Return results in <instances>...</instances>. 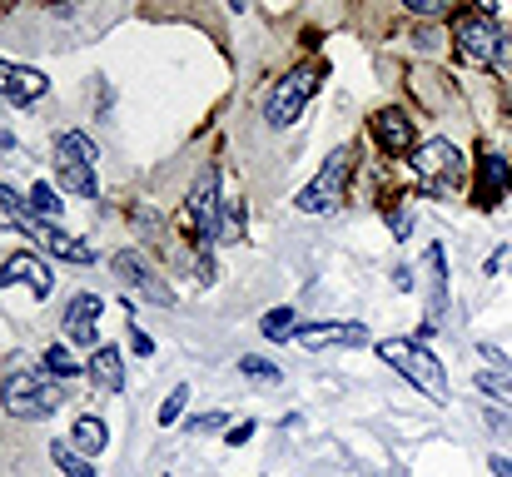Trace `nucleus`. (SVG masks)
Here are the masks:
<instances>
[{
	"label": "nucleus",
	"mask_w": 512,
	"mask_h": 477,
	"mask_svg": "<svg viewBox=\"0 0 512 477\" xmlns=\"http://www.w3.org/2000/svg\"><path fill=\"white\" fill-rule=\"evenodd\" d=\"M378 358H383L393 373H403L428 403H448V398H453L448 368H443V358H438L433 348H423V343H413V338H383V343H378Z\"/></svg>",
	"instance_id": "obj_1"
},
{
	"label": "nucleus",
	"mask_w": 512,
	"mask_h": 477,
	"mask_svg": "<svg viewBox=\"0 0 512 477\" xmlns=\"http://www.w3.org/2000/svg\"><path fill=\"white\" fill-rule=\"evenodd\" d=\"M60 403H65V393H60L50 378L25 373V368H15V373L5 378V388H0V408H5L10 418H20V423L55 418V413H60Z\"/></svg>",
	"instance_id": "obj_2"
},
{
	"label": "nucleus",
	"mask_w": 512,
	"mask_h": 477,
	"mask_svg": "<svg viewBox=\"0 0 512 477\" xmlns=\"http://www.w3.org/2000/svg\"><path fill=\"white\" fill-rule=\"evenodd\" d=\"M463 174H468V164L458 155V145H448V140H428L413 150V184L433 199H448L463 184Z\"/></svg>",
	"instance_id": "obj_3"
},
{
	"label": "nucleus",
	"mask_w": 512,
	"mask_h": 477,
	"mask_svg": "<svg viewBox=\"0 0 512 477\" xmlns=\"http://www.w3.org/2000/svg\"><path fill=\"white\" fill-rule=\"evenodd\" d=\"M219 209H224V199H219V164H209V169L194 179L189 204H184V229H189V239H194L199 249L219 244Z\"/></svg>",
	"instance_id": "obj_4"
},
{
	"label": "nucleus",
	"mask_w": 512,
	"mask_h": 477,
	"mask_svg": "<svg viewBox=\"0 0 512 477\" xmlns=\"http://www.w3.org/2000/svg\"><path fill=\"white\" fill-rule=\"evenodd\" d=\"M314 90H319V70H314V65H299V70H289V75L274 85L269 105H264V120H269V130H289V125L304 115V105L314 100Z\"/></svg>",
	"instance_id": "obj_5"
},
{
	"label": "nucleus",
	"mask_w": 512,
	"mask_h": 477,
	"mask_svg": "<svg viewBox=\"0 0 512 477\" xmlns=\"http://www.w3.org/2000/svg\"><path fill=\"white\" fill-rule=\"evenodd\" d=\"M453 40H458V55L468 65H498L508 55V35L488 15H458L453 20Z\"/></svg>",
	"instance_id": "obj_6"
},
{
	"label": "nucleus",
	"mask_w": 512,
	"mask_h": 477,
	"mask_svg": "<svg viewBox=\"0 0 512 477\" xmlns=\"http://www.w3.org/2000/svg\"><path fill=\"white\" fill-rule=\"evenodd\" d=\"M348 169H353V150H334L329 164L299 189V214H329V209H339L343 199V184H348Z\"/></svg>",
	"instance_id": "obj_7"
},
{
	"label": "nucleus",
	"mask_w": 512,
	"mask_h": 477,
	"mask_svg": "<svg viewBox=\"0 0 512 477\" xmlns=\"http://www.w3.org/2000/svg\"><path fill=\"white\" fill-rule=\"evenodd\" d=\"M110 264H115L120 284H125V289H135L140 299H150V304H160V309H170V304H174L170 284H160V274H155V269H150V264H145L135 249H120Z\"/></svg>",
	"instance_id": "obj_8"
},
{
	"label": "nucleus",
	"mask_w": 512,
	"mask_h": 477,
	"mask_svg": "<svg viewBox=\"0 0 512 477\" xmlns=\"http://www.w3.org/2000/svg\"><path fill=\"white\" fill-rule=\"evenodd\" d=\"M20 229H25L30 239H40L55 259H70V264H90V259H95V249H90V244H80L75 234H65L55 219H20Z\"/></svg>",
	"instance_id": "obj_9"
},
{
	"label": "nucleus",
	"mask_w": 512,
	"mask_h": 477,
	"mask_svg": "<svg viewBox=\"0 0 512 477\" xmlns=\"http://www.w3.org/2000/svg\"><path fill=\"white\" fill-rule=\"evenodd\" d=\"M0 284H25L35 299H50V289H55L50 269H45L35 254H10V259L0 264Z\"/></svg>",
	"instance_id": "obj_10"
},
{
	"label": "nucleus",
	"mask_w": 512,
	"mask_h": 477,
	"mask_svg": "<svg viewBox=\"0 0 512 477\" xmlns=\"http://www.w3.org/2000/svg\"><path fill=\"white\" fill-rule=\"evenodd\" d=\"M294 338H299L304 348H329V343L358 348V343H368V328H363V323H304Z\"/></svg>",
	"instance_id": "obj_11"
},
{
	"label": "nucleus",
	"mask_w": 512,
	"mask_h": 477,
	"mask_svg": "<svg viewBox=\"0 0 512 477\" xmlns=\"http://www.w3.org/2000/svg\"><path fill=\"white\" fill-rule=\"evenodd\" d=\"M373 135H378V145H383L388 155H408L413 140H418V130H413V120H408L403 110H378V115H373Z\"/></svg>",
	"instance_id": "obj_12"
},
{
	"label": "nucleus",
	"mask_w": 512,
	"mask_h": 477,
	"mask_svg": "<svg viewBox=\"0 0 512 477\" xmlns=\"http://www.w3.org/2000/svg\"><path fill=\"white\" fill-rule=\"evenodd\" d=\"M100 309H105L100 294H75L70 309H65V333L90 348V343H95V328H100Z\"/></svg>",
	"instance_id": "obj_13"
},
{
	"label": "nucleus",
	"mask_w": 512,
	"mask_h": 477,
	"mask_svg": "<svg viewBox=\"0 0 512 477\" xmlns=\"http://www.w3.org/2000/svg\"><path fill=\"white\" fill-rule=\"evenodd\" d=\"M45 90H50V80L40 70H30V65H5V75H0V95H10L15 105H30Z\"/></svg>",
	"instance_id": "obj_14"
},
{
	"label": "nucleus",
	"mask_w": 512,
	"mask_h": 477,
	"mask_svg": "<svg viewBox=\"0 0 512 477\" xmlns=\"http://www.w3.org/2000/svg\"><path fill=\"white\" fill-rule=\"evenodd\" d=\"M85 373H90L105 393H120V388H125V358H120V348H110V343L95 348L90 363H85Z\"/></svg>",
	"instance_id": "obj_15"
},
{
	"label": "nucleus",
	"mask_w": 512,
	"mask_h": 477,
	"mask_svg": "<svg viewBox=\"0 0 512 477\" xmlns=\"http://www.w3.org/2000/svg\"><path fill=\"white\" fill-rule=\"evenodd\" d=\"M443 309H448V269H443V249L433 244L428 249V328L443 323Z\"/></svg>",
	"instance_id": "obj_16"
},
{
	"label": "nucleus",
	"mask_w": 512,
	"mask_h": 477,
	"mask_svg": "<svg viewBox=\"0 0 512 477\" xmlns=\"http://www.w3.org/2000/svg\"><path fill=\"white\" fill-rule=\"evenodd\" d=\"M55 174H60V184H65L70 194H85V199H95V194H100V179H95V164H75V159H55Z\"/></svg>",
	"instance_id": "obj_17"
},
{
	"label": "nucleus",
	"mask_w": 512,
	"mask_h": 477,
	"mask_svg": "<svg viewBox=\"0 0 512 477\" xmlns=\"http://www.w3.org/2000/svg\"><path fill=\"white\" fill-rule=\"evenodd\" d=\"M503 194H508V159L503 155H488L483 159V199L478 204H503Z\"/></svg>",
	"instance_id": "obj_18"
},
{
	"label": "nucleus",
	"mask_w": 512,
	"mask_h": 477,
	"mask_svg": "<svg viewBox=\"0 0 512 477\" xmlns=\"http://www.w3.org/2000/svg\"><path fill=\"white\" fill-rule=\"evenodd\" d=\"M55 159H75V164H95L100 150H95V140L90 135H80V130H65L60 140H55Z\"/></svg>",
	"instance_id": "obj_19"
},
{
	"label": "nucleus",
	"mask_w": 512,
	"mask_h": 477,
	"mask_svg": "<svg viewBox=\"0 0 512 477\" xmlns=\"http://www.w3.org/2000/svg\"><path fill=\"white\" fill-rule=\"evenodd\" d=\"M239 239H244V199L229 194L219 209V244H239Z\"/></svg>",
	"instance_id": "obj_20"
},
{
	"label": "nucleus",
	"mask_w": 512,
	"mask_h": 477,
	"mask_svg": "<svg viewBox=\"0 0 512 477\" xmlns=\"http://www.w3.org/2000/svg\"><path fill=\"white\" fill-rule=\"evenodd\" d=\"M70 438H75V448H80L85 458H95V453L110 443V438H105V423H100V418H90V413H85V418H75V433H70Z\"/></svg>",
	"instance_id": "obj_21"
},
{
	"label": "nucleus",
	"mask_w": 512,
	"mask_h": 477,
	"mask_svg": "<svg viewBox=\"0 0 512 477\" xmlns=\"http://www.w3.org/2000/svg\"><path fill=\"white\" fill-rule=\"evenodd\" d=\"M259 328H264V338H274V343H289V338L299 333V314H294V309H269Z\"/></svg>",
	"instance_id": "obj_22"
},
{
	"label": "nucleus",
	"mask_w": 512,
	"mask_h": 477,
	"mask_svg": "<svg viewBox=\"0 0 512 477\" xmlns=\"http://www.w3.org/2000/svg\"><path fill=\"white\" fill-rule=\"evenodd\" d=\"M50 458H55V468H60L65 477H100L90 458H80V453H75V448H65V443H50Z\"/></svg>",
	"instance_id": "obj_23"
},
{
	"label": "nucleus",
	"mask_w": 512,
	"mask_h": 477,
	"mask_svg": "<svg viewBox=\"0 0 512 477\" xmlns=\"http://www.w3.org/2000/svg\"><path fill=\"white\" fill-rule=\"evenodd\" d=\"M30 209H35V219H60L65 204H60V194H55L50 184H35V189H30Z\"/></svg>",
	"instance_id": "obj_24"
},
{
	"label": "nucleus",
	"mask_w": 512,
	"mask_h": 477,
	"mask_svg": "<svg viewBox=\"0 0 512 477\" xmlns=\"http://www.w3.org/2000/svg\"><path fill=\"white\" fill-rule=\"evenodd\" d=\"M45 368H50L55 378H75V373H80V358H70V348L50 343V348H45Z\"/></svg>",
	"instance_id": "obj_25"
},
{
	"label": "nucleus",
	"mask_w": 512,
	"mask_h": 477,
	"mask_svg": "<svg viewBox=\"0 0 512 477\" xmlns=\"http://www.w3.org/2000/svg\"><path fill=\"white\" fill-rule=\"evenodd\" d=\"M478 388H483L488 398H498V403L512 408V373H478Z\"/></svg>",
	"instance_id": "obj_26"
},
{
	"label": "nucleus",
	"mask_w": 512,
	"mask_h": 477,
	"mask_svg": "<svg viewBox=\"0 0 512 477\" xmlns=\"http://www.w3.org/2000/svg\"><path fill=\"white\" fill-rule=\"evenodd\" d=\"M239 373H244V378H259V383H279V368H274L269 358H254V353L239 358Z\"/></svg>",
	"instance_id": "obj_27"
},
{
	"label": "nucleus",
	"mask_w": 512,
	"mask_h": 477,
	"mask_svg": "<svg viewBox=\"0 0 512 477\" xmlns=\"http://www.w3.org/2000/svg\"><path fill=\"white\" fill-rule=\"evenodd\" d=\"M413 15H423V20H438V15H453V5L458 0H403Z\"/></svg>",
	"instance_id": "obj_28"
},
{
	"label": "nucleus",
	"mask_w": 512,
	"mask_h": 477,
	"mask_svg": "<svg viewBox=\"0 0 512 477\" xmlns=\"http://www.w3.org/2000/svg\"><path fill=\"white\" fill-rule=\"evenodd\" d=\"M184 403H189V383H179V388H174L170 398H165V403H160V423H165V428H170L174 418H179V413H184Z\"/></svg>",
	"instance_id": "obj_29"
},
{
	"label": "nucleus",
	"mask_w": 512,
	"mask_h": 477,
	"mask_svg": "<svg viewBox=\"0 0 512 477\" xmlns=\"http://www.w3.org/2000/svg\"><path fill=\"white\" fill-rule=\"evenodd\" d=\"M478 358H483L493 373H512V358L503 353V348H493V343H478Z\"/></svg>",
	"instance_id": "obj_30"
},
{
	"label": "nucleus",
	"mask_w": 512,
	"mask_h": 477,
	"mask_svg": "<svg viewBox=\"0 0 512 477\" xmlns=\"http://www.w3.org/2000/svg\"><path fill=\"white\" fill-rule=\"evenodd\" d=\"M388 229H393L398 239H408V234H413V214H408V209H393V214H388Z\"/></svg>",
	"instance_id": "obj_31"
},
{
	"label": "nucleus",
	"mask_w": 512,
	"mask_h": 477,
	"mask_svg": "<svg viewBox=\"0 0 512 477\" xmlns=\"http://www.w3.org/2000/svg\"><path fill=\"white\" fill-rule=\"evenodd\" d=\"M130 343H135V353H140V358H150V353H155V338H150L145 328H135V323H130Z\"/></svg>",
	"instance_id": "obj_32"
},
{
	"label": "nucleus",
	"mask_w": 512,
	"mask_h": 477,
	"mask_svg": "<svg viewBox=\"0 0 512 477\" xmlns=\"http://www.w3.org/2000/svg\"><path fill=\"white\" fill-rule=\"evenodd\" d=\"M214 428H224V413H199L189 423V433H214Z\"/></svg>",
	"instance_id": "obj_33"
},
{
	"label": "nucleus",
	"mask_w": 512,
	"mask_h": 477,
	"mask_svg": "<svg viewBox=\"0 0 512 477\" xmlns=\"http://www.w3.org/2000/svg\"><path fill=\"white\" fill-rule=\"evenodd\" d=\"M249 438H254V418H249V423H239V428H229V443H234V448H244Z\"/></svg>",
	"instance_id": "obj_34"
},
{
	"label": "nucleus",
	"mask_w": 512,
	"mask_h": 477,
	"mask_svg": "<svg viewBox=\"0 0 512 477\" xmlns=\"http://www.w3.org/2000/svg\"><path fill=\"white\" fill-rule=\"evenodd\" d=\"M488 468H493L498 477H512V458H503V453H493V458H488Z\"/></svg>",
	"instance_id": "obj_35"
},
{
	"label": "nucleus",
	"mask_w": 512,
	"mask_h": 477,
	"mask_svg": "<svg viewBox=\"0 0 512 477\" xmlns=\"http://www.w3.org/2000/svg\"><path fill=\"white\" fill-rule=\"evenodd\" d=\"M473 5H478V15H488V10H493L498 0H473Z\"/></svg>",
	"instance_id": "obj_36"
},
{
	"label": "nucleus",
	"mask_w": 512,
	"mask_h": 477,
	"mask_svg": "<svg viewBox=\"0 0 512 477\" xmlns=\"http://www.w3.org/2000/svg\"><path fill=\"white\" fill-rule=\"evenodd\" d=\"M244 5H249V0H229V10H244Z\"/></svg>",
	"instance_id": "obj_37"
}]
</instances>
